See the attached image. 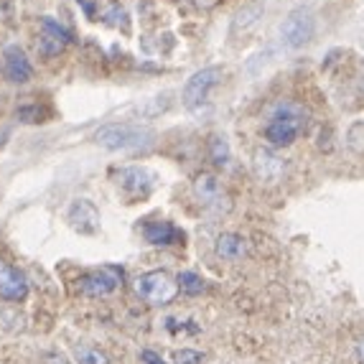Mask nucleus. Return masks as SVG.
Returning <instances> with one entry per match:
<instances>
[{
    "label": "nucleus",
    "instance_id": "17",
    "mask_svg": "<svg viewBox=\"0 0 364 364\" xmlns=\"http://www.w3.org/2000/svg\"><path fill=\"white\" fill-rule=\"evenodd\" d=\"M176 283H178V291L186 293V296H199V293L207 291V283H204V278H201L199 273H191V270H183V273H178Z\"/></svg>",
    "mask_w": 364,
    "mask_h": 364
},
{
    "label": "nucleus",
    "instance_id": "23",
    "mask_svg": "<svg viewBox=\"0 0 364 364\" xmlns=\"http://www.w3.org/2000/svg\"><path fill=\"white\" fill-rule=\"evenodd\" d=\"M18 117L23 122H43V109L38 107V105H28V107H21L18 109Z\"/></svg>",
    "mask_w": 364,
    "mask_h": 364
},
{
    "label": "nucleus",
    "instance_id": "7",
    "mask_svg": "<svg viewBox=\"0 0 364 364\" xmlns=\"http://www.w3.org/2000/svg\"><path fill=\"white\" fill-rule=\"evenodd\" d=\"M222 79H225V72L219 67H204L196 74H191L181 92L183 105H186L188 109H194V107H199L201 102H207L209 92L217 85H222Z\"/></svg>",
    "mask_w": 364,
    "mask_h": 364
},
{
    "label": "nucleus",
    "instance_id": "22",
    "mask_svg": "<svg viewBox=\"0 0 364 364\" xmlns=\"http://www.w3.org/2000/svg\"><path fill=\"white\" fill-rule=\"evenodd\" d=\"M173 362L176 364H201L204 362V352H196V349H178V352H173Z\"/></svg>",
    "mask_w": 364,
    "mask_h": 364
},
{
    "label": "nucleus",
    "instance_id": "9",
    "mask_svg": "<svg viewBox=\"0 0 364 364\" xmlns=\"http://www.w3.org/2000/svg\"><path fill=\"white\" fill-rule=\"evenodd\" d=\"M252 171H255L260 183L278 186L288 173V161L275 151H270V148H257L255 156H252Z\"/></svg>",
    "mask_w": 364,
    "mask_h": 364
},
{
    "label": "nucleus",
    "instance_id": "11",
    "mask_svg": "<svg viewBox=\"0 0 364 364\" xmlns=\"http://www.w3.org/2000/svg\"><path fill=\"white\" fill-rule=\"evenodd\" d=\"M28 296V280L21 270L0 260V298L6 301H23Z\"/></svg>",
    "mask_w": 364,
    "mask_h": 364
},
{
    "label": "nucleus",
    "instance_id": "24",
    "mask_svg": "<svg viewBox=\"0 0 364 364\" xmlns=\"http://www.w3.org/2000/svg\"><path fill=\"white\" fill-rule=\"evenodd\" d=\"M140 357H143V362H146V364H166L164 359L158 357L156 352H151V349H146V352L140 354Z\"/></svg>",
    "mask_w": 364,
    "mask_h": 364
},
{
    "label": "nucleus",
    "instance_id": "3",
    "mask_svg": "<svg viewBox=\"0 0 364 364\" xmlns=\"http://www.w3.org/2000/svg\"><path fill=\"white\" fill-rule=\"evenodd\" d=\"M135 296L151 306H168L178 293L176 278H171L166 270H151L133 280Z\"/></svg>",
    "mask_w": 364,
    "mask_h": 364
},
{
    "label": "nucleus",
    "instance_id": "14",
    "mask_svg": "<svg viewBox=\"0 0 364 364\" xmlns=\"http://www.w3.org/2000/svg\"><path fill=\"white\" fill-rule=\"evenodd\" d=\"M214 252L222 260H242L247 255V240L242 235H235V232H222L217 237V242H214Z\"/></svg>",
    "mask_w": 364,
    "mask_h": 364
},
{
    "label": "nucleus",
    "instance_id": "2",
    "mask_svg": "<svg viewBox=\"0 0 364 364\" xmlns=\"http://www.w3.org/2000/svg\"><path fill=\"white\" fill-rule=\"evenodd\" d=\"M306 130V112L298 105H280L265 125V140L273 148H286Z\"/></svg>",
    "mask_w": 364,
    "mask_h": 364
},
{
    "label": "nucleus",
    "instance_id": "18",
    "mask_svg": "<svg viewBox=\"0 0 364 364\" xmlns=\"http://www.w3.org/2000/svg\"><path fill=\"white\" fill-rule=\"evenodd\" d=\"M74 359H77V364H109L107 354L100 352L97 346H90V344L74 346Z\"/></svg>",
    "mask_w": 364,
    "mask_h": 364
},
{
    "label": "nucleus",
    "instance_id": "26",
    "mask_svg": "<svg viewBox=\"0 0 364 364\" xmlns=\"http://www.w3.org/2000/svg\"><path fill=\"white\" fill-rule=\"evenodd\" d=\"M359 85L364 87V61H362V67H359Z\"/></svg>",
    "mask_w": 364,
    "mask_h": 364
},
{
    "label": "nucleus",
    "instance_id": "16",
    "mask_svg": "<svg viewBox=\"0 0 364 364\" xmlns=\"http://www.w3.org/2000/svg\"><path fill=\"white\" fill-rule=\"evenodd\" d=\"M207 153H209V161H212L217 168H225L227 164H230V143H227L225 135H212L209 138V146H207Z\"/></svg>",
    "mask_w": 364,
    "mask_h": 364
},
{
    "label": "nucleus",
    "instance_id": "20",
    "mask_svg": "<svg viewBox=\"0 0 364 364\" xmlns=\"http://www.w3.org/2000/svg\"><path fill=\"white\" fill-rule=\"evenodd\" d=\"M64 46H67V43L59 41V38L49 36V33H41V46H38V51H41L43 56H56V54H61V51H64Z\"/></svg>",
    "mask_w": 364,
    "mask_h": 364
},
{
    "label": "nucleus",
    "instance_id": "4",
    "mask_svg": "<svg viewBox=\"0 0 364 364\" xmlns=\"http://www.w3.org/2000/svg\"><path fill=\"white\" fill-rule=\"evenodd\" d=\"M122 280H125V270L120 265H102L97 270H90L87 275H82L77 280V291L90 298L109 296L122 286Z\"/></svg>",
    "mask_w": 364,
    "mask_h": 364
},
{
    "label": "nucleus",
    "instance_id": "27",
    "mask_svg": "<svg viewBox=\"0 0 364 364\" xmlns=\"http://www.w3.org/2000/svg\"><path fill=\"white\" fill-rule=\"evenodd\" d=\"M362 43H364V38H362Z\"/></svg>",
    "mask_w": 364,
    "mask_h": 364
},
{
    "label": "nucleus",
    "instance_id": "21",
    "mask_svg": "<svg viewBox=\"0 0 364 364\" xmlns=\"http://www.w3.org/2000/svg\"><path fill=\"white\" fill-rule=\"evenodd\" d=\"M105 23L109 26H122V28H128V13H125V8L120 6H112L107 13H105Z\"/></svg>",
    "mask_w": 364,
    "mask_h": 364
},
{
    "label": "nucleus",
    "instance_id": "8",
    "mask_svg": "<svg viewBox=\"0 0 364 364\" xmlns=\"http://www.w3.org/2000/svg\"><path fill=\"white\" fill-rule=\"evenodd\" d=\"M191 188H194V196L199 199V204L204 209H212V212H217V214L230 212L232 199H230V194H227V188L222 186V181H219L214 173H199V176L194 178V183H191Z\"/></svg>",
    "mask_w": 364,
    "mask_h": 364
},
{
    "label": "nucleus",
    "instance_id": "13",
    "mask_svg": "<svg viewBox=\"0 0 364 364\" xmlns=\"http://www.w3.org/2000/svg\"><path fill=\"white\" fill-rule=\"evenodd\" d=\"M143 237H146V242L156 245V247H168V245L181 242L183 232L173 222H168V219H156V222H146L143 225Z\"/></svg>",
    "mask_w": 364,
    "mask_h": 364
},
{
    "label": "nucleus",
    "instance_id": "5",
    "mask_svg": "<svg viewBox=\"0 0 364 364\" xmlns=\"http://www.w3.org/2000/svg\"><path fill=\"white\" fill-rule=\"evenodd\" d=\"M316 33V18L309 8H293L286 16V21L280 23V41L286 43L288 49H301L304 43H309Z\"/></svg>",
    "mask_w": 364,
    "mask_h": 364
},
{
    "label": "nucleus",
    "instance_id": "25",
    "mask_svg": "<svg viewBox=\"0 0 364 364\" xmlns=\"http://www.w3.org/2000/svg\"><path fill=\"white\" fill-rule=\"evenodd\" d=\"M354 354H357L359 362H364V339H359L357 344H354Z\"/></svg>",
    "mask_w": 364,
    "mask_h": 364
},
{
    "label": "nucleus",
    "instance_id": "1",
    "mask_svg": "<svg viewBox=\"0 0 364 364\" xmlns=\"http://www.w3.org/2000/svg\"><path fill=\"white\" fill-rule=\"evenodd\" d=\"M156 133L133 122H109L95 130V143L107 151H146L153 146Z\"/></svg>",
    "mask_w": 364,
    "mask_h": 364
},
{
    "label": "nucleus",
    "instance_id": "6",
    "mask_svg": "<svg viewBox=\"0 0 364 364\" xmlns=\"http://www.w3.org/2000/svg\"><path fill=\"white\" fill-rule=\"evenodd\" d=\"M115 178H117V188L130 201L151 196L158 183V176L151 168H146V166H125V168L115 171Z\"/></svg>",
    "mask_w": 364,
    "mask_h": 364
},
{
    "label": "nucleus",
    "instance_id": "12",
    "mask_svg": "<svg viewBox=\"0 0 364 364\" xmlns=\"http://www.w3.org/2000/svg\"><path fill=\"white\" fill-rule=\"evenodd\" d=\"M3 72H6L8 82L23 85V82L31 79V74H33V67H31V61H28V56L23 54V49L8 46V49L3 51Z\"/></svg>",
    "mask_w": 364,
    "mask_h": 364
},
{
    "label": "nucleus",
    "instance_id": "15",
    "mask_svg": "<svg viewBox=\"0 0 364 364\" xmlns=\"http://www.w3.org/2000/svg\"><path fill=\"white\" fill-rule=\"evenodd\" d=\"M262 11H265L262 3H250L242 11H237L235 21H232V33H247L250 28H255L257 21L262 18Z\"/></svg>",
    "mask_w": 364,
    "mask_h": 364
},
{
    "label": "nucleus",
    "instance_id": "19",
    "mask_svg": "<svg viewBox=\"0 0 364 364\" xmlns=\"http://www.w3.org/2000/svg\"><path fill=\"white\" fill-rule=\"evenodd\" d=\"M41 28H43V33H49V36L59 38V41H64V43L72 41V31L64 28L61 23H56V21L49 18V16H43L41 18Z\"/></svg>",
    "mask_w": 364,
    "mask_h": 364
},
{
    "label": "nucleus",
    "instance_id": "10",
    "mask_svg": "<svg viewBox=\"0 0 364 364\" xmlns=\"http://www.w3.org/2000/svg\"><path fill=\"white\" fill-rule=\"evenodd\" d=\"M67 217H69V225L79 235H97L100 232V212L90 199H74Z\"/></svg>",
    "mask_w": 364,
    "mask_h": 364
}]
</instances>
